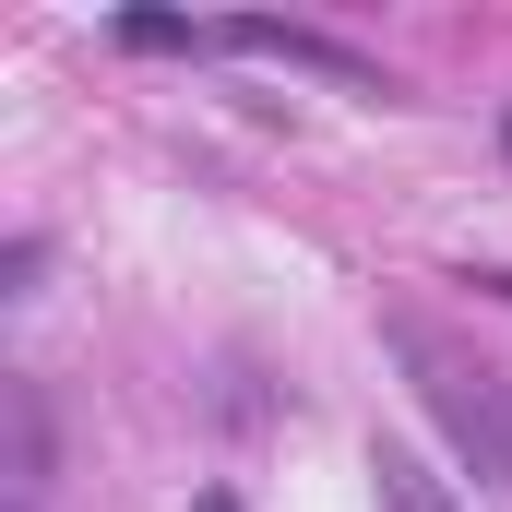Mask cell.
<instances>
[{
	"mask_svg": "<svg viewBox=\"0 0 512 512\" xmlns=\"http://www.w3.org/2000/svg\"><path fill=\"white\" fill-rule=\"evenodd\" d=\"M382 346L405 358V382L429 405V429L453 441V465L477 489H512V370L477 358V346H453L429 310H382Z\"/></svg>",
	"mask_w": 512,
	"mask_h": 512,
	"instance_id": "obj_1",
	"label": "cell"
},
{
	"mask_svg": "<svg viewBox=\"0 0 512 512\" xmlns=\"http://www.w3.org/2000/svg\"><path fill=\"white\" fill-rule=\"evenodd\" d=\"M227 48L286 60V72H334L346 96H393V72H382V60H358V48H334V36H310V24H274V12H239V24H227Z\"/></svg>",
	"mask_w": 512,
	"mask_h": 512,
	"instance_id": "obj_2",
	"label": "cell"
},
{
	"mask_svg": "<svg viewBox=\"0 0 512 512\" xmlns=\"http://www.w3.org/2000/svg\"><path fill=\"white\" fill-rule=\"evenodd\" d=\"M12 512H36V501H12Z\"/></svg>",
	"mask_w": 512,
	"mask_h": 512,
	"instance_id": "obj_8",
	"label": "cell"
},
{
	"mask_svg": "<svg viewBox=\"0 0 512 512\" xmlns=\"http://www.w3.org/2000/svg\"><path fill=\"white\" fill-rule=\"evenodd\" d=\"M36 477H48V393L12 382V501H36Z\"/></svg>",
	"mask_w": 512,
	"mask_h": 512,
	"instance_id": "obj_4",
	"label": "cell"
},
{
	"mask_svg": "<svg viewBox=\"0 0 512 512\" xmlns=\"http://www.w3.org/2000/svg\"><path fill=\"white\" fill-rule=\"evenodd\" d=\"M36 262H48V239H12V251H0V274H12V286H0V298H36Z\"/></svg>",
	"mask_w": 512,
	"mask_h": 512,
	"instance_id": "obj_6",
	"label": "cell"
},
{
	"mask_svg": "<svg viewBox=\"0 0 512 512\" xmlns=\"http://www.w3.org/2000/svg\"><path fill=\"white\" fill-rule=\"evenodd\" d=\"M465 286H489V298H512V262H489V274H465Z\"/></svg>",
	"mask_w": 512,
	"mask_h": 512,
	"instance_id": "obj_7",
	"label": "cell"
},
{
	"mask_svg": "<svg viewBox=\"0 0 512 512\" xmlns=\"http://www.w3.org/2000/svg\"><path fill=\"white\" fill-rule=\"evenodd\" d=\"M370 501L382 512H465V489H453L417 441H370Z\"/></svg>",
	"mask_w": 512,
	"mask_h": 512,
	"instance_id": "obj_3",
	"label": "cell"
},
{
	"mask_svg": "<svg viewBox=\"0 0 512 512\" xmlns=\"http://www.w3.org/2000/svg\"><path fill=\"white\" fill-rule=\"evenodd\" d=\"M108 36H120V48H143V60H191V48H215V36H203V24H179V12H120Z\"/></svg>",
	"mask_w": 512,
	"mask_h": 512,
	"instance_id": "obj_5",
	"label": "cell"
}]
</instances>
